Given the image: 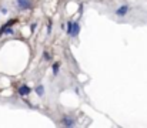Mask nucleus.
I'll return each instance as SVG.
<instances>
[{
  "instance_id": "nucleus-1",
  "label": "nucleus",
  "mask_w": 147,
  "mask_h": 128,
  "mask_svg": "<svg viewBox=\"0 0 147 128\" xmlns=\"http://www.w3.org/2000/svg\"><path fill=\"white\" fill-rule=\"evenodd\" d=\"M67 34L70 36V37H77L79 36V33H80V24H79V21H69L67 23Z\"/></svg>"
},
{
  "instance_id": "nucleus-2",
  "label": "nucleus",
  "mask_w": 147,
  "mask_h": 128,
  "mask_svg": "<svg viewBox=\"0 0 147 128\" xmlns=\"http://www.w3.org/2000/svg\"><path fill=\"white\" fill-rule=\"evenodd\" d=\"M16 23V19H10L9 21H6L1 27H0V37L3 36V34H13L14 33V30L11 29V26Z\"/></svg>"
},
{
  "instance_id": "nucleus-3",
  "label": "nucleus",
  "mask_w": 147,
  "mask_h": 128,
  "mask_svg": "<svg viewBox=\"0 0 147 128\" xmlns=\"http://www.w3.org/2000/svg\"><path fill=\"white\" fill-rule=\"evenodd\" d=\"M17 92H19V95L20 97H26V95H29L30 92H32V88L29 87V85L26 84H22L19 87V90H17Z\"/></svg>"
},
{
  "instance_id": "nucleus-4",
  "label": "nucleus",
  "mask_w": 147,
  "mask_h": 128,
  "mask_svg": "<svg viewBox=\"0 0 147 128\" xmlns=\"http://www.w3.org/2000/svg\"><path fill=\"white\" fill-rule=\"evenodd\" d=\"M129 10H130V7H129L127 4H123V6H120V7L116 10V14H117L119 17H124V16L129 13Z\"/></svg>"
},
{
  "instance_id": "nucleus-5",
  "label": "nucleus",
  "mask_w": 147,
  "mask_h": 128,
  "mask_svg": "<svg viewBox=\"0 0 147 128\" xmlns=\"http://www.w3.org/2000/svg\"><path fill=\"white\" fill-rule=\"evenodd\" d=\"M17 6H19V9L26 10V9L32 7V3H30V0H17Z\"/></svg>"
},
{
  "instance_id": "nucleus-6",
  "label": "nucleus",
  "mask_w": 147,
  "mask_h": 128,
  "mask_svg": "<svg viewBox=\"0 0 147 128\" xmlns=\"http://www.w3.org/2000/svg\"><path fill=\"white\" fill-rule=\"evenodd\" d=\"M61 124H63L64 127H73L76 123H74V120H73L71 117H63V120H61Z\"/></svg>"
},
{
  "instance_id": "nucleus-7",
  "label": "nucleus",
  "mask_w": 147,
  "mask_h": 128,
  "mask_svg": "<svg viewBox=\"0 0 147 128\" xmlns=\"http://www.w3.org/2000/svg\"><path fill=\"white\" fill-rule=\"evenodd\" d=\"M51 70H53V76H57V74H59V70H60V63H59V61L53 63Z\"/></svg>"
},
{
  "instance_id": "nucleus-8",
  "label": "nucleus",
  "mask_w": 147,
  "mask_h": 128,
  "mask_svg": "<svg viewBox=\"0 0 147 128\" xmlns=\"http://www.w3.org/2000/svg\"><path fill=\"white\" fill-rule=\"evenodd\" d=\"M36 94H37V95H39V97H43V95H45V85H37V87H36Z\"/></svg>"
},
{
  "instance_id": "nucleus-9",
  "label": "nucleus",
  "mask_w": 147,
  "mask_h": 128,
  "mask_svg": "<svg viewBox=\"0 0 147 128\" xmlns=\"http://www.w3.org/2000/svg\"><path fill=\"white\" fill-rule=\"evenodd\" d=\"M43 58H45L46 61H49L50 58H51V54H49L47 51H43Z\"/></svg>"
},
{
  "instance_id": "nucleus-10",
  "label": "nucleus",
  "mask_w": 147,
  "mask_h": 128,
  "mask_svg": "<svg viewBox=\"0 0 147 128\" xmlns=\"http://www.w3.org/2000/svg\"><path fill=\"white\" fill-rule=\"evenodd\" d=\"M51 27H53V23H51V21H49V24H47V34H50V33H51Z\"/></svg>"
},
{
  "instance_id": "nucleus-11",
  "label": "nucleus",
  "mask_w": 147,
  "mask_h": 128,
  "mask_svg": "<svg viewBox=\"0 0 147 128\" xmlns=\"http://www.w3.org/2000/svg\"><path fill=\"white\" fill-rule=\"evenodd\" d=\"M34 29H36V23H33V24H32V27H30V30H32V31H34Z\"/></svg>"
}]
</instances>
